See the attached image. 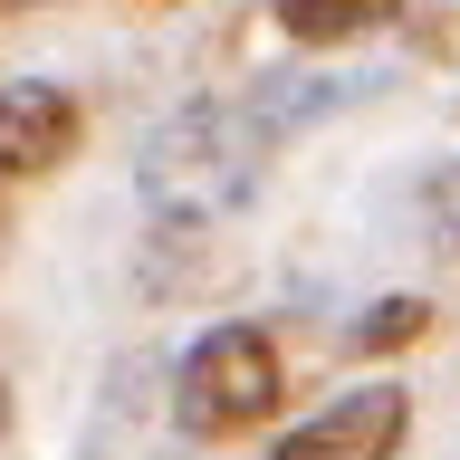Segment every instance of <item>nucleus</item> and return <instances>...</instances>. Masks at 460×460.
Instances as JSON below:
<instances>
[{
    "mask_svg": "<svg viewBox=\"0 0 460 460\" xmlns=\"http://www.w3.org/2000/svg\"><path fill=\"white\" fill-rule=\"evenodd\" d=\"M67 144H77V106H67L58 86H10V106H0V164L10 172H49Z\"/></svg>",
    "mask_w": 460,
    "mask_h": 460,
    "instance_id": "nucleus-3",
    "label": "nucleus"
},
{
    "mask_svg": "<svg viewBox=\"0 0 460 460\" xmlns=\"http://www.w3.org/2000/svg\"><path fill=\"white\" fill-rule=\"evenodd\" d=\"M279 402V355L259 326H211L182 365V412L192 431H250L259 412Z\"/></svg>",
    "mask_w": 460,
    "mask_h": 460,
    "instance_id": "nucleus-1",
    "label": "nucleus"
},
{
    "mask_svg": "<svg viewBox=\"0 0 460 460\" xmlns=\"http://www.w3.org/2000/svg\"><path fill=\"white\" fill-rule=\"evenodd\" d=\"M394 441H402V394L365 384V394H336L316 422H297L279 460H394Z\"/></svg>",
    "mask_w": 460,
    "mask_h": 460,
    "instance_id": "nucleus-2",
    "label": "nucleus"
},
{
    "mask_svg": "<svg viewBox=\"0 0 460 460\" xmlns=\"http://www.w3.org/2000/svg\"><path fill=\"white\" fill-rule=\"evenodd\" d=\"M279 20L297 29V39H355V29L394 20V10H384V0H279Z\"/></svg>",
    "mask_w": 460,
    "mask_h": 460,
    "instance_id": "nucleus-4",
    "label": "nucleus"
},
{
    "mask_svg": "<svg viewBox=\"0 0 460 460\" xmlns=\"http://www.w3.org/2000/svg\"><path fill=\"white\" fill-rule=\"evenodd\" d=\"M422 326H431V316H422V297H384V307H374L365 326H355V336H365L374 355H394V345H412Z\"/></svg>",
    "mask_w": 460,
    "mask_h": 460,
    "instance_id": "nucleus-5",
    "label": "nucleus"
}]
</instances>
